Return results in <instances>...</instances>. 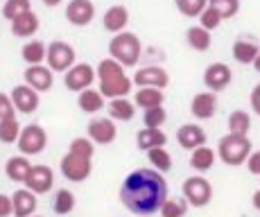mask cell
I'll use <instances>...</instances> for the list:
<instances>
[{"label":"cell","instance_id":"obj_1","mask_svg":"<svg viewBox=\"0 0 260 217\" xmlns=\"http://www.w3.org/2000/svg\"><path fill=\"white\" fill-rule=\"evenodd\" d=\"M168 199V181L154 168L134 170L120 185V201L134 215H154Z\"/></svg>","mask_w":260,"mask_h":217},{"label":"cell","instance_id":"obj_2","mask_svg":"<svg viewBox=\"0 0 260 217\" xmlns=\"http://www.w3.org/2000/svg\"><path fill=\"white\" fill-rule=\"evenodd\" d=\"M98 82H100V93L107 100L113 98H127L134 88V79L127 77L124 66L116 61L113 57H107L98 64Z\"/></svg>","mask_w":260,"mask_h":217},{"label":"cell","instance_id":"obj_3","mask_svg":"<svg viewBox=\"0 0 260 217\" xmlns=\"http://www.w3.org/2000/svg\"><path fill=\"white\" fill-rule=\"evenodd\" d=\"M253 152V145L249 140V136H240V134H231L229 131L226 136H222L217 143V156L224 165H231V168H238V165H244L247 159Z\"/></svg>","mask_w":260,"mask_h":217},{"label":"cell","instance_id":"obj_4","mask_svg":"<svg viewBox=\"0 0 260 217\" xmlns=\"http://www.w3.org/2000/svg\"><path fill=\"white\" fill-rule=\"evenodd\" d=\"M141 52H143L141 39L134 32H127V29L113 34V39L109 41V57L120 61L124 68H134L138 64V59H141Z\"/></svg>","mask_w":260,"mask_h":217},{"label":"cell","instance_id":"obj_5","mask_svg":"<svg viewBox=\"0 0 260 217\" xmlns=\"http://www.w3.org/2000/svg\"><path fill=\"white\" fill-rule=\"evenodd\" d=\"M181 193L188 199L190 206H194V208H204V206H208L211 199H213V185L206 176L194 174V176H188V179L183 181Z\"/></svg>","mask_w":260,"mask_h":217},{"label":"cell","instance_id":"obj_6","mask_svg":"<svg viewBox=\"0 0 260 217\" xmlns=\"http://www.w3.org/2000/svg\"><path fill=\"white\" fill-rule=\"evenodd\" d=\"M59 170H61L63 179L73 181V183H82V181H86L93 172V159L68 152L59 161Z\"/></svg>","mask_w":260,"mask_h":217},{"label":"cell","instance_id":"obj_7","mask_svg":"<svg viewBox=\"0 0 260 217\" xmlns=\"http://www.w3.org/2000/svg\"><path fill=\"white\" fill-rule=\"evenodd\" d=\"M18 152L25 156H39L46 149L48 145V134L41 125H27L21 131V138H18Z\"/></svg>","mask_w":260,"mask_h":217},{"label":"cell","instance_id":"obj_8","mask_svg":"<svg viewBox=\"0 0 260 217\" xmlns=\"http://www.w3.org/2000/svg\"><path fill=\"white\" fill-rule=\"evenodd\" d=\"M95 79H98V70L88 64H75L73 68H68L66 75H63V84H66V88L73 90V93H82V90L91 88Z\"/></svg>","mask_w":260,"mask_h":217},{"label":"cell","instance_id":"obj_9","mask_svg":"<svg viewBox=\"0 0 260 217\" xmlns=\"http://www.w3.org/2000/svg\"><path fill=\"white\" fill-rule=\"evenodd\" d=\"M46 64L54 73H66L68 68L75 66V48L66 41H52L48 43V57Z\"/></svg>","mask_w":260,"mask_h":217},{"label":"cell","instance_id":"obj_10","mask_svg":"<svg viewBox=\"0 0 260 217\" xmlns=\"http://www.w3.org/2000/svg\"><path fill=\"white\" fill-rule=\"evenodd\" d=\"M86 136L95 145H111L118 138V129L113 118H93L86 127Z\"/></svg>","mask_w":260,"mask_h":217},{"label":"cell","instance_id":"obj_11","mask_svg":"<svg viewBox=\"0 0 260 217\" xmlns=\"http://www.w3.org/2000/svg\"><path fill=\"white\" fill-rule=\"evenodd\" d=\"M233 79V70L229 64H222V61H215L211 64L206 70H204V84H206L208 90H213V93H219V90H224L231 84Z\"/></svg>","mask_w":260,"mask_h":217},{"label":"cell","instance_id":"obj_12","mask_svg":"<svg viewBox=\"0 0 260 217\" xmlns=\"http://www.w3.org/2000/svg\"><path fill=\"white\" fill-rule=\"evenodd\" d=\"M66 18L75 27H86L95 18V5L93 0H68Z\"/></svg>","mask_w":260,"mask_h":217},{"label":"cell","instance_id":"obj_13","mask_svg":"<svg viewBox=\"0 0 260 217\" xmlns=\"http://www.w3.org/2000/svg\"><path fill=\"white\" fill-rule=\"evenodd\" d=\"M134 86H154V88H166L170 84V75L161 66H145L134 73Z\"/></svg>","mask_w":260,"mask_h":217},{"label":"cell","instance_id":"obj_14","mask_svg":"<svg viewBox=\"0 0 260 217\" xmlns=\"http://www.w3.org/2000/svg\"><path fill=\"white\" fill-rule=\"evenodd\" d=\"M12 100H14V107L21 113H34L41 104V95H39L37 88H32L29 84H18V86L12 88Z\"/></svg>","mask_w":260,"mask_h":217},{"label":"cell","instance_id":"obj_15","mask_svg":"<svg viewBox=\"0 0 260 217\" xmlns=\"http://www.w3.org/2000/svg\"><path fill=\"white\" fill-rule=\"evenodd\" d=\"M54 70L50 68V66L46 64H39V66H27L25 68V73H23V79H25V84H29L32 88H37L39 93H46V90L52 88V84H54Z\"/></svg>","mask_w":260,"mask_h":217},{"label":"cell","instance_id":"obj_16","mask_svg":"<svg viewBox=\"0 0 260 217\" xmlns=\"http://www.w3.org/2000/svg\"><path fill=\"white\" fill-rule=\"evenodd\" d=\"M54 185V172L48 165H32L27 179H25V188H29L37 195H46Z\"/></svg>","mask_w":260,"mask_h":217},{"label":"cell","instance_id":"obj_17","mask_svg":"<svg viewBox=\"0 0 260 217\" xmlns=\"http://www.w3.org/2000/svg\"><path fill=\"white\" fill-rule=\"evenodd\" d=\"M217 111V93L206 90V93H197L190 102V113L197 120H211Z\"/></svg>","mask_w":260,"mask_h":217},{"label":"cell","instance_id":"obj_18","mask_svg":"<svg viewBox=\"0 0 260 217\" xmlns=\"http://www.w3.org/2000/svg\"><path fill=\"white\" fill-rule=\"evenodd\" d=\"M177 140H179V145H181L183 149L192 152V149L206 145V131H204V127H199V125H194V122H186V125L179 127Z\"/></svg>","mask_w":260,"mask_h":217},{"label":"cell","instance_id":"obj_19","mask_svg":"<svg viewBox=\"0 0 260 217\" xmlns=\"http://www.w3.org/2000/svg\"><path fill=\"white\" fill-rule=\"evenodd\" d=\"M129 25V9L124 5H113L104 12L102 16V27L111 34H118V32H124V27Z\"/></svg>","mask_w":260,"mask_h":217},{"label":"cell","instance_id":"obj_20","mask_svg":"<svg viewBox=\"0 0 260 217\" xmlns=\"http://www.w3.org/2000/svg\"><path fill=\"white\" fill-rule=\"evenodd\" d=\"M37 193H32L29 188H21L12 195V201H14V217H32L34 210L39 206V199H37Z\"/></svg>","mask_w":260,"mask_h":217},{"label":"cell","instance_id":"obj_21","mask_svg":"<svg viewBox=\"0 0 260 217\" xmlns=\"http://www.w3.org/2000/svg\"><path fill=\"white\" fill-rule=\"evenodd\" d=\"M29 170H32V163H29V159L25 154L12 156V159H7V163H5V174H7V179L16 181V183H25Z\"/></svg>","mask_w":260,"mask_h":217},{"label":"cell","instance_id":"obj_22","mask_svg":"<svg viewBox=\"0 0 260 217\" xmlns=\"http://www.w3.org/2000/svg\"><path fill=\"white\" fill-rule=\"evenodd\" d=\"M134 102L141 109H152V107H161L166 102V93L163 88H154V86H138V90L134 93Z\"/></svg>","mask_w":260,"mask_h":217},{"label":"cell","instance_id":"obj_23","mask_svg":"<svg viewBox=\"0 0 260 217\" xmlns=\"http://www.w3.org/2000/svg\"><path fill=\"white\" fill-rule=\"evenodd\" d=\"M136 145H138V149H143V152H149L152 147H166L168 136H166V131H161V129L145 127L136 134Z\"/></svg>","mask_w":260,"mask_h":217},{"label":"cell","instance_id":"obj_24","mask_svg":"<svg viewBox=\"0 0 260 217\" xmlns=\"http://www.w3.org/2000/svg\"><path fill=\"white\" fill-rule=\"evenodd\" d=\"M104 100L107 98L100 93V88H86L77 95V107H79V111H84V113L93 115L104 109Z\"/></svg>","mask_w":260,"mask_h":217},{"label":"cell","instance_id":"obj_25","mask_svg":"<svg viewBox=\"0 0 260 217\" xmlns=\"http://www.w3.org/2000/svg\"><path fill=\"white\" fill-rule=\"evenodd\" d=\"M39 16L34 12H27L23 16H18L16 21H12V34L18 39H29L39 32Z\"/></svg>","mask_w":260,"mask_h":217},{"label":"cell","instance_id":"obj_26","mask_svg":"<svg viewBox=\"0 0 260 217\" xmlns=\"http://www.w3.org/2000/svg\"><path fill=\"white\" fill-rule=\"evenodd\" d=\"M136 115V102L127 98H113L109 100V118L120 120V122H129Z\"/></svg>","mask_w":260,"mask_h":217},{"label":"cell","instance_id":"obj_27","mask_svg":"<svg viewBox=\"0 0 260 217\" xmlns=\"http://www.w3.org/2000/svg\"><path fill=\"white\" fill-rule=\"evenodd\" d=\"M186 43L194 50V52H206L213 43L211 29L202 27V25H192V27H188V32H186Z\"/></svg>","mask_w":260,"mask_h":217},{"label":"cell","instance_id":"obj_28","mask_svg":"<svg viewBox=\"0 0 260 217\" xmlns=\"http://www.w3.org/2000/svg\"><path fill=\"white\" fill-rule=\"evenodd\" d=\"M233 52V59H236L238 64H253L256 61V57L260 54V45L253 43V41H247V39H238L236 43H233L231 48Z\"/></svg>","mask_w":260,"mask_h":217},{"label":"cell","instance_id":"obj_29","mask_svg":"<svg viewBox=\"0 0 260 217\" xmlns=\"http://www.w3.org/2000/svg\"><path fill=\"white\" fill-rule=\"evenodd\" d=\"M215 159H217V154H215L211 147L202 145V147L190 152V168L197 170V172H208L215 165Z\"/></svg>","mask_w":260,"mask_h":217},{"label":"cell","instance_id":"obj_30","mask_svg":"<svg viewBox=\"0 0 260 217\" xmlns=\"http://www.w3.org/2000/svg\"><path fill=\"white\" fill-rule=\"evenodd\" d=\"M21 57L27 66H39V64H46L48 57V45L43 41H27L21 48Z\"/></svg>","mask_w":260,"mask_h":217},{"label":"cell","instance_id":"obj_31","mask_svg":"<svg viewBox=\"0 0 260 217\" xmlns=\"http://www.w3.org/2000/svg\"><path fill=\"white\" fill-rule=\"evenodd\" d=\"M21 131H23V127H21V122H18L16 115L0 120V143H3V145L18 143V138H21Z\"/></svg>","mask_w":260,"mask_h":217},{"label":"cell","instance_id":"obj_32","mask_svg":"<svg viewBox=\"0 0 260 217\" xmlns=\"http://www.w3.org/2000/svg\"><path fill=\"white\" fill-rule=\"evenodd\" d=\"M188 208H190V204L183 195L181 197H168L166 204L161 206L158 213H161V217H186Z\"/></svg>","mask_w":260,"mask_h":217},{"label":"cell","instance_id":"obj_33","mask_svg":"<svg viewBox=\"0 0 260 217\" xmlns=\"http://www.w3.org/2000/svg\"><path fill=\"white\" fill-rule=\"evenodd\" d=\"M249 129H251V115H249L247 111L236 109L229 115V131H231V134L249 136Z\"/></svg>","mask_w":260,"mask_h":217},{"label":"cell","instance_id":"obj_34","mask_svg":"<svg viewBox=\"0 0 260 217\" xmlns=\"http://www.w3.org/2000/svg\"><path fill=\"white\" fill-rule=\"evenodd\" d=\"M147 161L149 165H154V170H158V172H170L172 170V156L166 147H152L147 152Z\"/></svg>","mask_w":260,"mask_h":217},{"label":"cell","instance_id":"obj_35","mask_svg":"<svg viewBox=\"0 0 260 217\" xmlns=\"http://www.w3.org/2000/svg\"><path fill=\"white\" fill-rule=\"evenodd\" d=\"M52 208H54V213L61 215V217L71 215L73 210H75V195H73L68 188L57 190V193H54V204H52Z\"/></svg>","mask_w":260,"mask_h":217},{"label":"cell","instance_id":"obj_36","mask_svg":"<svg viewBox=\"0 0 260 217\" xmlns=\"http://www.w3.org/2000/svg\"><path fill=\"white\" fill-rule=\"evenodd\" d=\"M32 12V5H29V0H5L3 3V16L7 18L9 23L16 21L18 16H23V14Z\"/></svg>","mask_w":260,"mask_h":217},{"label":"cell","instance_id":"obj_37","mask_svg":"<svg viewBox=\"0 0 260 217\" xmlns=\"http://www.w3.org/2000/svg\"><path fill=\"white\" fill-rule=\"evenodd\" d=\"M174 5L186 18H199L208 7V0H174Z\"/></svg>","mask_w":260,"mask_h":217},{"label":"cell","instance_id":"obj_38","mask_svg":"<svg viewBox=\"0 0 260 217\" xmlns=\"http://www.w3.org/2000/svg\"><path fill=\"white\" fill-rule=\"evenodd\" d=\"M166 120H168V111L163 109V104L161 107L145 109V113H143V122H145V127H149V129H161L163 125H166Z\"/></svg>","mask_w":260,"mask_h":217},{"label":"cell","instance_id":"obj_39","mask_svg":"<svg viewBox=\"0 0 260 217\" xmlns=\"http://www.w3.org/2000/svg\"><path fill=\"white\" fill-rule=\"evenodd\" d=\"M68 152H75L79 156H88V159H93V156H95V143L88 138V136H77V138L71 140Z\"/></svg>","mask_w":260,"mask_h":217},{"label":"cell","instance_id":"obj_40","mask_svg":"<svg viewBox=\"0 0 260 217\" xmlns=\"http://www.w3.org/2000/svg\"><path fill=\"white\" fill-rule=\"evenodd\" d=\"M213 9L222 14V18H233L240 12V0H208Z\"/></svg>","mask_w":260,"mask_h":217},{"label":"cell","instance_id":"obj_41","mask_svg":"<svg viewBox=\"0 0 260 217\" xmlns=\"http://www.w3.org/2000/svg\"><path fill=\"white\" fill-rule=\"evenodd\" d=\"M222 21H224L222 14H219L217 9H213L211 5H208V7L202 12V16H199V25H202V27H206V29H211V32H213V29H217L219 25H222Z\"/></svg>","mask_w":260,"mask_h":217},{"label":"cell","instance_id":"obj_42","mask_svg":"<svg viewBox=\"0 0 260 217\" xmlns=\"http://www.w3.org/2000/svg\"><path fill=\"white\" fill-rule=\"evenodd\" d=\"M12 115H16V107H14L12 95L0 93V120L12 118Z\"/></svg>","mask_w":260,"mask_h":217},{"label":"cell","instance_id":"obj_43","mask_svg":"<svg viewBox=\"0 0 260 217\" xmlns=\"http://www.w3.org/2000/svg\"><path fill=\"white\" fill-rule=\"evenodd\" d=\"M14 215V201L9 195L0 193V217H12Z\"/></svg>","mask_w":260,"mask_h":217},{"label":"cell","instance_id":"obj_44","mask_svg":"<svg viewBox=\"0 0 260 217\" xmlns=\"http://www.w3.org/2000/svg\"><path fill=\"white\" fill-rule=\"evenodd\" d=\"M247 170L251 174H256V176H260V149H256V152H251V156L247 159Z\"/></svg>","mask_w":260,"mask_h":217},{"label":"cell","instance_id":"obj_45","mask_svg":"<svg viewBox=\"0 0 260 217\" xmlns=\"http://www.w3.org/2000/svg\"><path fill=\"white\" fill-rule=\"evenodd\" d=\"M251 109L256 115H260V84H256L251 90Z\"/></svg>","mask_w":260,"mask_h":217},{"label":"cell","instance_id":"obj_46","mask_svg":"<svg viewBox=\"0 0 260 217\" xmlns=\"http://www.w3.org/2000/svg\"><path fill=\"white\" fill-rule=\"evenodd\" d=\"M251 204H253V208H256V210H260V190H256V193H253Z\"/></svg>","mask_w":260,"mask_h":217},{"label":"cell","instance_id":"obj_47","mask_svg":"<svg viewBox=\"0 0 260 217\" xmlns=\"http://www.w3.org/2000/svg\"><path fill=\"white\" fill-rule=\"evenodd\" d=\"M43 5H46V7H50V9H54V7H59V5L63 3V0H41Z\"/></svg>","mask_w":260,"mask_h":217},{"label":"cell","instance_id":"obj_48","mask_svg":"<svg viewBox=\"0 0 260 217\" xmlns=\"http://www.w3.org/2000/svg\"><path fill=\"white\" fill-rule=\"evenodd\" d=\"M253 68H256V70H258V73H260V54H258V57H256V61H253Z\"/></svg>","mask_w":260,"mask_h":217},{"label":"cell","instance_id":"obj_49","mask_svg":"<svg viewBox=\"0 0 260 217\" xmlns=\"http://www.w3.org/2000/svg\"><path fill=\"white\" fill-rule=\"evenodd\" d=\"M141 217H149V215H141Z\"/></svg>","mask_w":260,"mask_h":217},{"label":"cell","instance_id":"obj_50","mask_svg":"<svg viewBox=\"0 0 260 217\" xmlns=\"http://www.w3.org/2000/svg\"><path fill=\"white\" fill-rule=\"evenodd\" d=\"M32 217H39V215H32Z\"/></svg>","mask_w":260,"mask_h":217}]
</instances>
